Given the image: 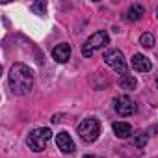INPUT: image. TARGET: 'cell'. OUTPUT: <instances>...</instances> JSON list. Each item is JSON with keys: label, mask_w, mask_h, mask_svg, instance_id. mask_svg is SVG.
I'll return each mask as SVG.
<instances>
[{"label": "cell", "mask_w": 158, "mask_h": 158, "mask_svg": "<svg viewBox=\"0 0 158 158\" xmlns=\"http://www.w3.org/2000/svg\"><path fill=\"white\" fill-rule=\"evenodd\" d=\"M8 80H10V88L15 95H28L34 88V73L28 65L15 63L10 69Z\"/></svg>", "instance_id": "cell-1"}, {"label": "cell", "mask_w": 158, "mask_h": 158, "mask_svg": "<svg viewBox=\"0 0 158 158\" xmlns=\"http://www.w3.org/2000/svg\"><path fill=\"white\" fill-rule=\"evenodd\" d=\"M108 43H110V37H108L106 32H102V30H101V32H95V34L89 35L88 41L84 43V47H82V56H84V58H91L97 50L104 48Z\"/></svg>", "instance_id": "cell-2"}, {"label": "cell", "mask_w": 158, "mask_h": 158, "mask_svg": "<svg viewBox=\"0 0 158 158\" xmlns=\"http://www.w3.org/2000/svg\"><path fill=\"white\" fill-rule=\"evenodd\" d=\"M78 134H80V138L84 141H88V143L97 141V138L101 134V123H99V119H95V117L84 119L80 125H78Z\"/></svg>", "instance_id": "cell-3"}, {"label": "cell", "mask_w": 158, "mask_h": 158, "mask_svg": "<svg viewBox=\"0 0 158 158\" xmlns=\"http://www.w3.org/2000/svg\"><path fill=\"white\" fill-rule=\"evenodd\" d=\"M50 138H52L50 128H45V127H43V128H35V130H32L30 136H28V145H30L32 151L41 152V151L47 147V143H48Z\"/></svg>", "instance_id": "cell-4"}, {"label": "cell", "mask_w": 158, "mask_h": 158, "mask_svg": "<svg viewBox=\"0 0 158 158\" xmlns=\"http://www.w3.org/2000/svg\"><path fill=\"white\" fill-rule=\"evenodd\" d=\"M104 61L115 71V73H121L125 74L127 71V61H125V56L119 48H112V50H106L104 52Z\"/></svg>", "instance_id": "cell-5"}, {"label": "cell", "mask_w": 158, "mask_h": 158, "mask_svg": "<svg viewBox=\"0 0 158 158\" xmlns=\"http://www.w3.org/2000/svg\"><path fill=\"white\" fill-rule=\"evenodd\" d=\"M114 108H115V112H117L119 115H123V117L132 115V114L136 112V104H134L128 97H117V99L114 101Z\"/></svg>", "instance_id": "cell-6"}, {"label": "cell", "mask_w": 158, "mask_h": 158, "mask_svg": "<svg viewBox=\"0 0 158 158\" xmlns=\"http://www.w3.org/2000/svg\"><path fill=\"white\" fill-rule=\"evenodd\" d=\"M56 145H58V149L61 151V152H65V154H71L73 151H74V141H73V138L69 136V132H60V134H56Z\"/></svg>", "instance_id": "cell-7"}, {"label": "cell", "mask_w": 158, "mask_h": 158, "mask_svg": "<svg viewBox=\"0 0 158 158\" xmlns=\"http://www.w3.org/2000/svg\"><path fill=\"white\" fill-rule=\"evenodd\" d=\"M130 65H132V69L138 71V73H149V71L152 69V63H151L149 58L143 56V54H134L132 60H130Z\"/></svg>", "instance_id": "cell-8"}, {"label": "cell", "mask_w": 158, "mask_h": 158, "mask_svg": "<svg viewBox=\"0 0 158 158\" xmlns=\"http://www.w3.org/2000/svg\"><path fill=\"white\" fill-rule=\"evenodd\" d=\"M52 58H54V61H58V63H67L69 58H71V47H69L67 43L56 45V47L52 48Z\"/></svg>", "instance_id": "cell-9"}, {"label": "cell", "mask_w": 158, "mask_h": 158, "mask_svg": "<svg viewBox=\"0 0 158 158\" xmlns=\"http://www.w3.org/2000/svg\"><path fill=\"white\" fill-rule=\"evenodd\" d=\"M112 128H114V134L117 138H128L132 134V127L128 123H125V121H115L112 125Z\"/></svg>", "instance_id": "cell-10"}, {"label": "cell", "mask_w": 158, "mask_h": 158, "mask_svg": "<svg viewBox=\"0 0 158 158\" xmlns=\"http://www.w3.org/2000/svg\"><path fill=\"white\" fill-rule=\"evenodd\" d=\"M143 15H145V10H143V6H139V4H134V6H130V8H128V11H127L125 19H127V21H130V23H134V21H139Z\"/></svg>", "instance_id": "cell-11"}, {"label": "cell", "mask_w": 158, "mask_h": 158, "mask_svg": "<svg viewBox=\"0 0 158 158\" xmlns=\"http://www.w3.org/2000/svg\"><path fill=\"white\" fill-rule=\"evenodd\" d=\"M119 86H121L123 89H127V91H132V89H136L138 80H136L132 74H123V76L119 78Z\"/></svg>", "instance_id": "cell-12"}, {"label": "cell", "mask_w": 158, "mask_h": 158, "mask_svg": "<svg viewBox=\"0 0 158 158\" xmlns=\"http://www.w3.org/2000/svg\"><path fill=\"white\" fill-rule=\"evenodd\" d=\"M139 45H141L143 48H152V47H154V35L149 34V32L141 34V37H139Z\"/></svg>", "instance_id": "cell-13"}, {"label": "cell", "mask_w": 158, "mask_h": 158, "mask_svg": "<svg viewBox=\"0 0 158 158\" xmlns=\"http://www.w3.org/2000/svg\"><path fill=\"white\" fill-rule=\"evenodd\" d=\"M147 141H149V136H147L145 132H141V134H136V138H134V145H136L138 149H143V147L147 145Z\"/></svg>", "instance_id": "cell-14"}, {"label": "cell", "mask_w": 158, "mask_h": 158, "mask_svg": "<svg viewBox=\"0 0 158 158\" xmlns=\"http://www.w3.org/2000/svg\"><path fill=\"white\" fill-rule=\"evenodd\" d=\"M32 11L35 13V15H45V11H47V4L43 2H35V4H32Z\"/></svg>", "instance_id": "cell-15"}, {"label": "cell", "mask_w": 158, "mask_h": 158, "mask_svg": "<svg viewBox=\"0 0 158 158\" xmlns=\"http://www.w3.org/2000/svg\"><path fill=\"white\" fill-rule=\"evenodd\" d=\"M82 158H99V156H93V154H84Z\"/></svg>", "instance_id": "cell-16"}, {"label": "cell", "mask_w": 158, "mask_h": 158, "mask_svg": "<svg viewBox=\"0 0 158 158\" xmlns=\"http://www.w3.org/2000/svg\"><path fill=\"white\" fill-rule=\"evenodd\" d=\"M156 17H158V10H156Z\"/></svg>", "instance_id": "cell-17"}]
</instances>
